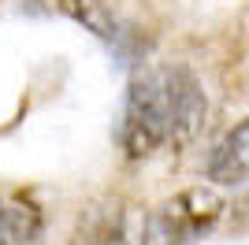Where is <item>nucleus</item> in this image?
<instances>
[{
    "instance_id": "obj_1",
    "label": "nucleus",
    "mask_w": 249,
    "mask_h": 245,
    "mask_svg": "<svg viewBox=\"0 0 249 245\" xmlns=\"http://www.w3.org/2000/svg\"><path fill=\"white\" fill-rule=\"evenodd\" d=\"M208 115L197 74L182 63H156L138 71L123 104L119 145L130 160L153 156L164 145H190Z\"/></svg>"
},
{
    "instance_id": "obj_2",
    "label": "nucleus",
    "mask_w": 249,
    "mask_h": 245,
    "mask_svg": "<svg viewBox=\"0 0 249 245\" xmlns=\"http://www.w3.org/2000/svg\"><path fill=\"white\" fill-rule=\"evenodd\" d=\"M223 197L212 186H194L167 197L145 215L142 245H194L223 219Z\"/></svg>"
},
{
    "instance_id": "obj_3",
    "label": "nucleus",
    "mask_w": 249,
    "mask_h": 245,
    "mask_svg": "<svg viewBox=\"0 0 249 245\" xmlns=\"http://www.w3.org/2000/svg\"><path fill=\"white\" fill-rule=\"evenodd\" d=\"M249 178V119L234 122L208 156V182L242 186Z\"/></svg>"
},
{
    "instance_id": "obj_4",
    "label": "nucleus",
    "mask_w": 249,
    "mask_h": 245,
    "mask_svg": "<svg viewBox=\"0 0 249 245\" xmlns=\"http://www.w3.org/2000/svg\"><path fill=\"white\" fill-rule=\"evenodd\" d=\"M41 212L22 197H0V245H37L41 242Z\"/></svg>"
},
{
    "instance_id": "obj_5",
    "label": "nucleus",
    "mask_w": 249,
    "mask_h": 245,
    "mask_svg": "<svg viewBox=\"0 0 249 245\" xmlns=\"http://www.w3.org/2000/svg\"><path fill=\"white\" fill-rule=\"evenodd\" d=\"M71 245H126V234H123V215L119 208H89L82 212L78 227L71 234Z\"/></svg>"
},
{
    "instance_id": "obj_6",
    "label": "nucleus",
    "mask_w": 249,
    "mask_h": 245,
    "mask_svg": "<svg viewBox=\"0 0 249 245\" xmlns=\"http://www.w3.org/2000/svg\"><path fill=\"white\" fill-rule=\"evenodd\" d=\"M67 11H71L89 34H97L101 41H115L119 37V22H115L112 8H108L104 0H67Z\"/></svg>"
}]
</instances>
